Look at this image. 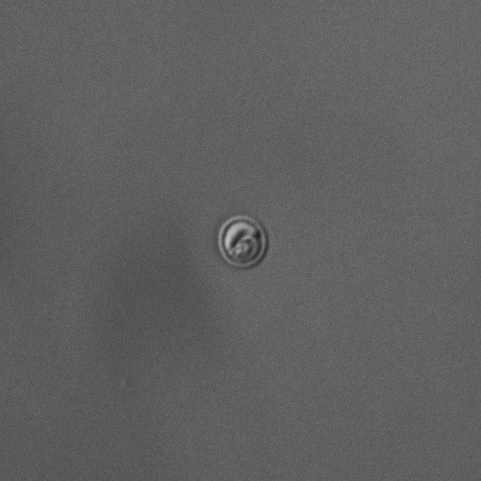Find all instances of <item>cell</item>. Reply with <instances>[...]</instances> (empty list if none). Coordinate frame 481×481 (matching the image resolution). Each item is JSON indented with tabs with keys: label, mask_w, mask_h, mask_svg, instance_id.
<instances>
[{
	"label": "cell",
	"mask_w": 481,
	"mask_h": 481,
	"mask_svg": "<svg viewBox=\"0 0 481 481\" xmlns=\"http://www.w3.org/2000/svg\"><path fill=\"white\" fill-rule=\"evenodd\" d=\"M220 247L230 263L239 267H247L262 257L266 238L258 224L250 219L239 217L230 221L223 229Z\"/></svg>",
	"instance_id": "1"
}]
</instances>
